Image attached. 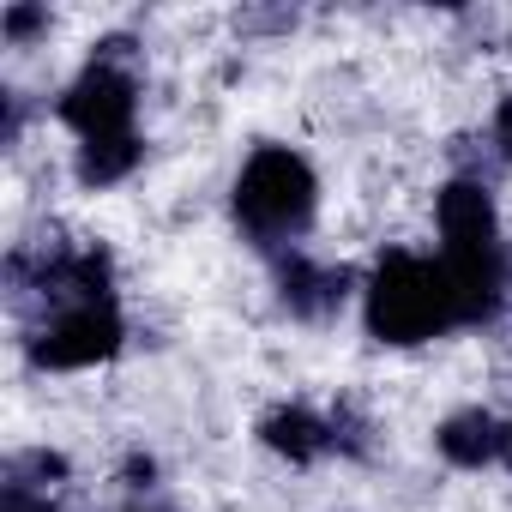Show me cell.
<instances>
[{"mask_svg": "<svg viewBox=\"0 0 512 512\" xmlns=\"http://www.w3.org/2000/svg\"><path fill=\"white\" fill-rule=\"evenodd\" d=\"M470 308L446 272V260L428 253H386L368 284V332L386 344H422L452 326H464Z\"/></svg>", "mask_w": 512, "mask_h": 512, "instance_id": "6da1fadb", "label": "cell"}, {"mask_svg": "<svg viewBox=\"0 0 512 512\" xmlns=\"http://www.w3.org/2000/svg\"><path fill=\"white\" fill-rule=\"evenodd\" d=\"M440 260L470 308V320H488L506 284V253H500V223H494V199L476 181H452L440 193Z\"/></svg>", "mask_w": 512, "mask_h": 512, "instance_id": "7a4b0ae2", "label": "cell"}, {"mask_svg": "<svg viewBox=\"0 0 512 512\" xmlns=\"http://www.w3.org/2000/svg\"><path fill=\"white\" fill-rule=\"evenodd\" d=\"M314 199L320 187H314L308 157H296L290 145H260L235 181V223L260 247H278L314 223Z\"/></svg>", "mask_w": 512, "mask_h": 512, "instance_id": "3957f363", "label": "cell"}, {"mask_svg": "<svg viewBox=\"0 0 512 512\" xmlns=\"http://www.w3.org/2000/svg\"><path fill=\"white\" fill-rule=\"evenodd\" d=\"M115 350H121V314H115L109 296H73L31 338V356L43 368H91V362H103Z\"/></svg>", "mask_w": 512, "mask_h": 512, "instance_id": "277c9868", "label": "cell"}, {"mask_svg": "<svg viewBox=\"0 0 512 512\" xmlns=\"http://www.w3.org/2000/svg\"><path fill=\"white\" fill-rule=\"evenodd\" d=\"M61 121L91 145V139H127L133 133V79L109 61H91L67 97H61Z\"/></svg>", "mask_w": 512, "mask_h": 512, "instance_id": "5b68a950", "label": "cell"}, {"mask_svg": "<svg viewBox=\"0 0 512 512\" xmlns=\"http://www.w3.org/2000/svg\"><path fill=\"white\" fill-rule=\"evenodd\" d=\"M278 296H284L290 314H302V320H326V314L344 308V296H350V272H344V266H320V260H308V253H290V260L278 266Z\"/></svg>", "mask_w": 512, "mask_h": 512, "instance_id": "8992f818", "label": "cell"}, {"mask_svg": "<svg viewBox=\"0 0 512 512\" xmlns=\"http://www.w3.org/2000/svg\"><path fill=\"white\" fill-rule=\"evenodd\" d=\"M260 440L278 452V458H290V464H314L338 434H332V422H320L314 410H302V404H284V410H272L266 422H260Z\"/></svg>", "mask_w": 512, "mask_h": 512, "instance_id": "52a82bcc", "label": "cell"}, {"mask_svg": "<svg viewBox=\"0 0 512 512\" xmlns=\"http://www.w3.org/2000/svg\"><path fill=\"white\" fill-rule=\"evenodd\" d=\"M500 428L506 422H494L488 410H458L440 422V452L464 470H482L488 458H500Z\"/></svg>", "mask_w": 512, "mask_h": 512, "instance_id": "ba28073f", "label": "cell"}, {"mask_svg": "<svg viewBox=\"0 0 512 512\" xmlns=\"http://www.w3.org/2000/svg\"><path fill=\"white\" fill-rule=\"evenodd\" d=\"M133 163H139V139L127 133V139H91V145H79V181L85 187H115L121 175H133Z\"/></svg>", "mask_w": 512, "mask_h": 512, "instance_id": "9c48e42d", "label": "cell"}, {"mask_svg": "<svg viewBox=\"0 0 512 512\" xmlns=\"http://www.w3.org/2000/svg\"><path fill=\"white\" fill-rule=\"evenodd\" d=\"M0 512H61V506H49V494H37V488L7 482V494H0Z\"/></svg>", "mask_w": 512, "mask_h": 512, "instance_id": "30bf717a", "label": "cell"}, {"mask_svg": "<svg viewBox=\"0 0 512 512\" xmlns=\"http://www.w3.org/2000/svg\"><path fill=\"white\" fill-rule=\"evenodd\" d=\"M0 25H7V37H31L37 25H49V13L43 7H7V19H0Z\"/></svg>", "mask_w": 512, "mask_h": 512, "instance_id": "8fae6325", "label": "cell"}, {"mask_svg": "<svg viewBox=\"0 0 512 512\" xmlns=\"http://www.w3.org/2000/svg\"><path fill=\"white\" fill-rule=\"evenodd\" d=\"M494 145H500V157H512V91H506L500 109H494Z\"/></svg>", "mask_w": 512, "mask_h": 512, "instance_id": "7c38bea8", "label": "cell"}, {"mask_svg": "<svg viewBox=\"0 0 512 512\" xmlns=\"http://www.w3.org/2000/svg\"><path fill=\"white\" fill-rule=\"evenodd\" d=\"M500 458H506V464H512V422H506V428H500Z\"/></svg>", "mask_w": 512, "mask_h": 512, "instance_id": "4fadbf2b", "label": "cell"}]
</instances>
